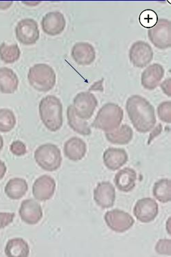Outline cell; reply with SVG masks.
<instances>
[{"label":"cell","mask_w":171,"mask_h":257,"mask_svg":"<svg viewBox=\"0 0 171 257\" xmlns=\"http://www.w3.org/2000/svg\"><path fill=\"white\" fill-rule=\"evenodd\" d=\"M64 155L73 162L82 160L87 153V145L80 138L74 137L64 144Z\"/></svg>","instance_id":"d6986e66"},{"label":"cell","mask_w":171,"mask_h":257,"mask_svg":"<svg viewBox=\"0 0 171 257\" xmlns=\"http://www.w3.org/2000/svg\"><path fill=\"white\" fill-rule=\"evenodd\" d=\"M20 55L21 51L18 44L2 43L0 45V59L6 64H14L19 60Z\"/></svg>","instance_id":"4316f807"},{"label":"cell","mask_w":171,"mask_h":257,"mask_svg":"<svg viewBox=\"0 0 171 257\" xmlns=\"http://www.w3.org/2000/svg\"><path fill=\"white\" fill-rule=\"evenodd\" d=\"M40 32L38 22L31 18H25L18 22L16 28V40L24 45L30 46L36 43Z\"/></svg>","instance_id":"52a82bcc"},{"label":"cell","mask_w":171,"mask_h":257,"mask_svg":"<svg viewBox=\"0 0 171 257\" xmlns=\"http://www.w3.org/2000/svg\"><path fill=\"white\" fill-rule=\"evenodd\" d=\"M30 252L28 244L22 238H14L7 242L5 254L8 257H27Z\"/></svg>","instance_id":"cb8c5ba5"},{"label":"cell","mask_w":171,"mask_h":257,"mask_svg":"<svg viewBox=\"0 0 171 257\" xmlns=\"http://www.w3.org/2000/svg\"><path fill=\"white\" fill-rule=\"evenodd\" d=\"M152 194L157 200L161 203L171 201V182L168 179H162L154 184Z\"/></svg>","instance_id":"484cf974"},{"label":"cell","mask_w":171,"mask_h":257,"mask_svg":"<svg viewBox=\"0 0 171 257\" xmlns=\"http://www.w3.org/2000/svg\"><path fill=\"white\" fill-rule=\"evenodd\" d=\"M102 82H104V79H101V81L94 84L93 86L90 88V90H95V91H99V90L104 91V90L100 88V86L102 87Z\"/></svg>","instance_id":"d590c367"},{"label":"cell","mask_w":171,"mask_h":257,"mask_svg":"<svg viewBox=\"0 0 171 257\" xmlns=\"http://www.w3.org/2000/svg\"><path fill=\"white\" fill-rule=\"evenodd\" d=\"M12 5V2H0V9H7Z\"/></svg>","instance_id":"8d00e7d4"},{"label":"cell","mask_w":171,"mask_h":257,"mask_svg":"<svg viewBox=\"0 0 171 257\" xmlns=\"http://www.w3.org/2000/svg\"><path fill=\"white\" fill-rule=\"evenodd\" d=\"M56 182L49 175H42L36 179L32 186V194L36 200L46 201L54 195Z\"/></svg>","instance_id":"4fadbf2b"},{"label":"cell","mask_w":171,"mask_h":257,"mask_svg":"<svg viewBox=\"0 0 171 257\" xmlns=\"http://www.w3.org/2000/svg\"><path fill=\"white\" fill-rule=\"evenodd\" d=\"M10 150L12 154L16 157L24 156L26 154L27 149L25 144L23 142L16 140L11 144Z\"/></svg>","instance_id":"1f68e13d"},{"label":"cell","mask_w":171,"mask_h":257,"mask_svg":"<svg viewBox=\"0 0 171 257\" xmlns=\"http://www.w3.org/2000/svg\"><path fill=\"white\" fill-rule=\"evenodd\" d=\"M128 117L138 132L152 131L156 123L155 109L150 101L140 95L130 96L126 103Z\"/></svg>","instance_id":"6da1fadb"},{"label":"cell","mask_w":171,"mask_h":257,"mask_svg":"<svg viewBox=\"0 0 171 257\" xmlns=\"http://www.w3.org/2000/svg\"><path fill=\"white\" fill-rule=\"evenodd\" d=\"M170 218H169L168 221L166 223V230L168 231V234H170Z\"/></svg>","instance_id":"f35d334b"},{"label":"cell","mask_w":171,"mask_h":257,"mask_svg":"<svg viewBox=\"0 0 171 257\" xmlns=\"http://www.w3.org/2000/svg\"><path fill=\"white\" fill-rule=\"evenodd\" d=\"M152 46L143 41H138L130 46V60L136 67L143 68L150 64L154 59Z\"/></svg>","instance_id":"30bf717a"},{"label":"cell","mask_w":171,"mask_h":257,"mask_svg":"<svg viewBox=\"0 0 171 257\" xmlns=\"http://www.w3.org/2000/svg\"><path fill=\"white\" fill-rule=\"evenodd\" d=\"M106 140L110 143L118 145H126L132 141L134 132L130 125L124 124L112 132L106 133Z\"/></svg>","instance_id":"7402d4cb"},{"label":"cell","mask_w":171,"mask_h":257,"mask_svg":"<svg viewBox=\"0 0 171 257\" xmlns=\"http://www.w3.org/2000/svg\"><path fill=\"white\" fill-rule=\"evenodd\" d=\"M160 86L164 93L166 94L168 97H171V79L168 78L164 81Z\"/></svg>","instance_id":"836d02e7"},{"label":"cell","mask_w":171,"mask_h":257,"mask_svg":"<svg viewBox=\"0 0 171 257\" xmlns=\"http://www.w3.org/2000/svg\"><path fill=\"white\" fill-rule=\"evenodd\" d=\"M158 17L155 11L152 10H145L141 13L140 16V22L142 27L146 29L154 27L157 23Z\"/></svg>","instance_id":"f1b7e54d"},{"label":"cell","mask_w":171,"mask_h":257,"mask_svg":"<svg viewBox=\"0 0 171 257\" xmlns=\"http://www.w3.org/2000/svg\"><path fill=\"white\" fill-rule=\"evenodd\" d=\"M128 157L124 149L110 148L104 151V162L110 171H115L128 162Z\"/></svg>","instance_id":"ac0fdd59"},{"label":"cell","mask_w":171,"mask_h":257,"mask_svg":"<svg viewBox=\"0 0 171 257\" xmlns=\"http://www.w3.org/2000/svg\"><path fill=\"white\" fill-rule=\"evenodd\" d=\"M22 3L27 5L36 6L40 4L41 2H22Z\"/></svg>","instance_id":"74e56055"},{"label":"cell","mask_w":171,"mask_h":257,"mask_svg":"<svg viewBox=\"0 0 171 257\" xmlns=\"http://www.w3.org/2000/svg\"><path fill=\"white\" fill-rule=\"evenodd\" d=\"M98 106V100L90 92H82L77 94L73 101L75 113L80 119L88 120L92 116Z\"/></svg>","instance_id":"ba28073f"},{"label":"cell","mask_w":171,"mask_h":257,"mask_svg":"<svg viewBox=\"0 0 171 257\" xmlns=\"http://www.w3.org/2000/svg\"><path fill=\"white\" fill-rule=\"evenodd\" d=\"M148 37L157 49H168L171 46V22L164 18L158 19L156 25L148 29Z\"/></svg>","instance_id":"8992f818"},{"label":"cell","mask_w":171,"mask_h":257,"mask_svg":"<svg viewBox=\"0 0 171 257\" xmlns=\"http://www.w3.org/2000/svg\"><path fill=\"white\" fill-rule=\"evenodd\" d=\"M16 214L14 212H0V228L8 226L14 221Z\"/></svg>","instance_id":"d6a6232c"},{"label":"cell","mask_w":171,"mask_h":257,"mask_svg":"<svg viewBox=\"0 0 171 257\" xmlns=\"http://www.w3.org/2000/svg\"><path fill=\"white\" fill-rule=\"evenodd\" d=\"M124 112L114 103H108L99 110L92 126L104 132H112L122 123Z\"/></svg>","instance_id":"3957f363"},{"label":"cell","mask_w":171,"mask_h":257,"mask_svg":"<svg viewBox=\"0 0 171 257\" xmlns=\"http://www.w3.org/2000/svg\"><path fill=\"white\" fill-rule=\"evenodd\" d=\"M104 221L108 226L116 232L122 233L130 230L135 221L130 214L118 209H114L104 214Z\"/></svg>","instance_id":"9c48e42d"},{"label":"cell","mask_w":171,"mask_h":257,"mask_svg":"<svg viewBox=\"0 0 171 257\" xmlns=\"http://www.w3.org/2000/svg\"><path fill=\"white\" fill-rule=\"evenodd\" d=\"M160 119L166 123H171V101H163L158 107Z\"/></svg>","instance_id":"f546056e"},{"label":"cell","mask_w":171,"mask_h":257,"mask_svg":"<svg viewBox=\"0 0 171 257\" xmlns=\"http://www.w3.org/2000/svg\"><path fill=\"white\" fill-rule=\"evenodd\" d=\"M19 213L22 221L29 225L36 224L43 217L41 206L33 199L22 201Z\"/></svg>","instance_id":"9a60e30c"},{"label":"cell","mask_w":171,"mask_h":257,"mask_svg":"<svg viewBox=\"0 0 171 257\" xmlns=\"http://www.w3.org/2000/svg\"><path fill=\"white\" fill-rule=\"evenodd\" d=\"M71 55L74 62L80 66H89L96 60L95 49L88 42L75 44L72 49Z\"/></svg>","instance_id":"2e32d148"},{"label":"cell","mask_w":171,"mask_h":257,"mask_svg":"<svg viewBox=\"0 0 171 257\" xmlns=\"http://www.w3.org/2000/svg\"><path fill=\"white\" fill-rule=\"evenodd\" d=\"M159 212V206L152 198L140 199L134 208V215L142 223H148L155 220Z\"/></svg>","instance_id":"8fae6325"},{"label":"cell","mask_w":171,"mask_h":257,"mask_svg":"<svg viewBox=\"0 0 171 257\" xmlns=\"http://www.w3.org/2000/svg\"><path fill=\"white\" fill-rule=\"evenodd\" d=\"M67 116L68 124L74 131L84 136H90L92 134V131L88 122L80 119L76 115L74 110L73 106L72 105L68 106Z\"/></svg>","instance_id":"d4e9b609"},{"label":"cell","mask_w":171,"mask_h":257,"mask_svg":"<svg viewBox=\"0 0 171 257\" xmlns=\"http://www.w3.org/2000/svg\"><path fill=\"white\" fill-rule=\"evenodd\" d=\"M28 186L26 181L22 178H14L8 181L5 186V193L12 200H19L26 194Z\"/></svg>","instance_id":"603a6c76"},{"label":"cell","mask_w":171,"mask_h":257,"mask_svg":"<svg viewBox=\"0 0 171 257\" xmlns=\"http://www.w3.org/2000/svg\"><path fill=\"white\" fill-rule=\"evenodd\" d=\"M34 160L38 166L44 171H55L62 165V153L54 144H43L34 152Z\"/></svg>","instance_id":"5b68a950"},{"label":"cell","mask_w":171,"mask_h":257,"mask_svg":"<svg viewBox=\"0 0 171 257\" xmlns=\"http://www.w3.org/2000/svg\"><path fill=\"white\" fill-rule=\"evenodd\" d=\"M16 120L12 110L7 108L0 109V132L8 133L16 126Z\"/></svg>","instance_id":"83f0119b"},{"label":"cell","mask_w":171,"mask_h":257,"mask_svg":"<svg viewBox=\"0 0 171 257\" xmlns=\"http://www.w3.org/2000/svg\"><path fill=\"white\" fill-rule=\"evenodd\" d=\"M66 20L65 17L60 11L48 13L42 21L44 32L50 36H57L65 30Z\"/></svg>","instance_id":"7c38bea8"},{"label":"cell","mask_w":171,"mask_h":257,"mask_svg":"<svg viewBox=\"0 0 171 257\" xmlns=\"http://www.w3.org/2000/svg\"><path fill=\"white\" fill-rule=\"evenodd\" d=\"M28 79L38 91L46 92L54 88L56 76L54 69L46 64H38L29 69Z\"/></svg>","instance_id":"277c9868"},{"label":"cell","mask_w":171,"mask_h":257,"mask_svg":"<svg viewBox=\"0 0 171 257\" xmlns=\"http://www.w3.org/2000/svg\"><path fill=\"white\" fill-rule=\"evenodd\" d=\"M164 69L160 64H152L142 73V86L148 90L156 89L164 76Z\"/></svg>","instance_id":"e0dca14e"},{"label":"cell","mask_w":171,"mask_h":257,"mask_svg":"<svg viewBox=\"0 0 171 257\" xmlns=\"http://www.w3.org/2000/svg\"><path fill=\"white\" fill-rule=\"evenodd\" d=\"M156 252L161 255L171 256V241L170 239H160L156 246Z\"/></svg>","instance_id":"4dcf8cb0"},{"label":"cell","mask_w":171,"mask_h":257,"mask_svg":"<svg viewBox=\"0 0 171 257\" xmlns=\"http://www.w3.org/2000/svg\"><path fill=\"white\" fill-rule=\"evenodd\" d=\"M19 79L12 69L0 68V92L4 94H12L18 90Z\"/></svg>","instance_id":"44dd1931"},{"label":"cell","mask_w":171,"mask_h":257,"mask_svg":"<svg viewBox=\"0 0 171 257\" xmlns=\"http://www.w3.org/2000/svg\"><path fill=\"white\" fill-rule=\"evenodd\" d=\"M137 180V173L134 169L124 168L116 175L114 183L118 189L124 192L134 190Z\"/></svg>","instance_id":"ffe728a7"},{"label":"cell","mask_w":171,"mask_h":257,"mask_svg":"<svg viewBox=\"0 0 171 257\" xmlns=\"http://www.w3.org/2000/svg\"><path fill=\"white\" fill-rule=\"evenodd\" d=\"M7 168L5 163L3 161L0 160V180L4 177Z\"/></svg>","instance_id":"e575fe53"},{"label":"cell","mask_w":171,"mask_h":257,"mask_svg":"<svg viewBox=\"0 0 171 257\" xmlns=\"http://www.w3.org/2000/svg\"><path fill=\"white\" fill-rule=\"evenodd\" d=\"M4 147V139L2 136H0V151L2 150Z\"/></svg>","instance_id":"ab89813d"},{"label":"cell","mask_w":171,"mask_h":257,"mask_svg":"<svg viewBox=\"0 0 171 257\" xmlns=\"http://www.w3.org/2000/svg\"><path fill=\"white\" fill-rule=\"evenodd\" d=\"M94 199L100 208H112L116 201L115 188L109 182L99 183L94 190Z\"/></svg>","instance_id":"5bb4252c"},{"label":"cell","mask_w":171,"mask_h":257,"mask_svg":"<svg viewBox=\"0 0 171 257\" xmlns=\"http://www.w3.org/2000/svg\"><path fill=\"white\" fill-rule=\"evenodd\" d=\"M40 118L44 125L52 132H56L62 125V105L54 95L44 97L38 106Z\"/></svg>","instance_id":"7a4b0ae2"}]
</instances>
